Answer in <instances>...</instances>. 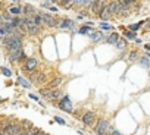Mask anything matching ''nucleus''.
Wrapping results in <instances>:
<instances>
[{"label": "nucleus", "mask_w": 150, "mask_h": 135, "mask_svg": "<svg viewBox=\"0 0 150 135\" xmlns=\"http://www.w3.org/2000/svg\"><path fill=\"white\" fill-rule=\"evenodd\" d=\"M58 26L62 29H74V22L71 19H63L60 24H58Z\"/></svg>", "instance_id": "ddd939ff"}, {"label": "nucleus", "mask_w": 150, "mask_h": 135, "mask_svg": "<svg viewBox=\"0 0 150 135\" xmlns=\"http://www.w3.org/2000/svg\"><path fill=\"white\" fill-rule=\"evenodd\" d=\"M84 5H85V0H74L72 3V6L75 8H84Z\"/></svg>", "instance_id": "4be33fe9"}, {"label": "nucleus", "mask_w": 150, "mask_h": 135, "mask_svg": "<svg viewBox=\"0 0 150 135\" xmlns=\"http://www.w3.org/2000/svg\"><path fill=\"white\" fill-rule=\"evenodd\" d=\"M62 81H63L62 78H56V79H53V81H52V82L49 84V88H52V90H53V88L59 87V85L62 84Z\"/></svg>", "instance_id": "aec40b11"}, {"label": "nucleus", "mask_w": 150, "mask_h": 135, "mask_svg": "<svg viewBox=\"0 0 150 135\" xmlns=\"http://www.w3.org/2000/svg\"><path fill=\"white\" fill-rule=\"evenodd\" d=\"M83 123L84 125H87V126H90L94 123V112H85L83 115Z\"/></svg>", "instance_id": "9d476101"}, {"label": "nucleus", "mask_w": 150, "mask_h": 135, "mask_svg": "<svg viewBox=\"0 0 150 135\" xmlns=\"http://www.w3.org/2000/svg\"><path fill=\"white\" fill-rule=\"evenodd\" d=\"M140 63H141L143 68H149V60H147V59H141V60H140Z\"/></svg>", "instance_id": "2f4dec72"}, {"label": "nucleus", "mask_w": 150, "mask_h": 135, "mask_svg": "<svg viewBox=\"0 0 150 135\" xmlns=\"http://www.w3.org/2000/svg\"><path fill=\"white\" fill-rule=\"evenodd\" d=\"M22 126L19 123H10V129H9V135H18L21 132Z\"/></svg>", "instance_id": "2eb2a0df"}, {"label": "nucleus", "mask_w": 150, "mask_h": 135, "mask_svg": "<svg viewBox=\"0 0 150 135\" xmlns=\"http://www.w3.org/2000/svg\"><path fill=\"white\" fill-rule=\"evenodd\" d=\"M18 135H28V132H27V129H21V132Z\"/></svg>", "instance_id": "e433bc0d"}, {"label": "nucleus", "mask_w": 150, "mask_h": 135, "mask_svg": "<svg viewBox=\"0 0 150 135\" xmlns=\"http://www.w3.org/2000/svg\"><path fill=\"white\" fill-rule=\"evenodd\" d=\"M46 79H47V76H46V74H43V72H38V74L31 75V81H33V82H37V84L46 82Z\"/></svg>", "instance_id": "9b49d317"}, {"label": "nucleus", "mask_w": 150, "mask_h": 135, "mask_svg": "<svg viewBox=\"0 0 150 135\" xmlns=\"http://www.w3.org/2000/svg\"><path fill=\"white\" fill-rule=\"evenodd\" d=\"M116 2L121 5V8H122L121 13H127V10L131 9L134 6V3H135V0H116Z\"/></svg>", "instance_id": "1a4fd4ad"}, {"label": "nucleus", "mask_w": 150, "mask_h": 135, "mask_svg": "<svg viewBox=\"0 0 150 135\" xmlns=\"http://www.w3.org/2000/svg\"><path fill=\"white\" fill-rule=\"evenodd\" d=\"M109 129V122L108 120H99L97 125L94 126V131L97 134H106V131Z\"/></svg>", "instance_id": "423d86ee"}, {"label": "nucleus", "mask_w": 150, "mask_h": 135, "mask_svg": "<svg viewBox=\"0 0 150 135\" xmlns=\"http://www.w3.org/2000/svg\"><path fill=\"white\" fill-rule=\"evenodd\" d=\"M0 101H2V98H0Z\"/></svg>", "instance_id": "37998d69"}, {"label": "nucleus", "mask_w": 150, "mask_h": 135, "mask_svg": "<svg viewBox=\"0 0 150 135\" xmlns=\"http://www.w3.org/2000/svg\"><path fill=\"white\" fill-rule=\"evenodd\" d=\"M37 66H38V60L35 59V57H28V59L25 60L22 69H24L25 72H33V71L37 69Z\"/></svg>", "instance_id": "7ed1b4c3"}, {"label": "nucleus", "mask_w": 150, "mask_h": 135, "mask_svg": "<svg viewBox=\"0 0 150 135\" xmlns=\"http://www.w3.org/2000/svg\"><path fill=\"white\" fill-rule=\"evenodd\" d=\"M141 25H143L141 22H138V24H134V25H130V29L135 32V31H138V28H141Z\"/></svg>", "instance_id": "cd10ccee"}, {"label": "nucleus", "mask_w": 150, "mask_h": 135, "mask_svg": "<svg viewBox=\"0 0 150 135\" xmlns=\"http://www.w3.org/2000/svg\"><path fill=\"white\" fill-rule=\"evenodd\" d=\"M90 37H91L93 41H103V34L99 32V31H94V32H88Z\"/></svg>", "instance_id": "f3484780"}, {"label": "nucleus", "mask_w": 150, "mask_h": 135, "mask_svg": "<svg viewBox=\"0 0 150 135\" xmlns=\"http://www.w3.org/2000/svg\"><path fill=\"white\" fill-rule=\"evenodd\" d=\"M0 131H3V122L0 120Z\"/></svg>", "instance_id": "ea45409f"}, {"label": "nucleus", "mask_w": 150, "mask_h": 135, "mask_svg": "<svg viewBox=\"0 0 150 135\" xmlns=\"http://www.w3.org/2000/svg\"><path fill=\"white\" fill-rule=\"evenodd\" d=\"M106 8H108V10L110 12V15H119V13H121V10H122L121 5H119L118 2H112V3H109Z\"/></svg>", "instance_id": "0eeeda50"}, {"label": "nucleus", "mask_w": 150, "mask_h": 135, "mask_svg": "<svg viewBox=\"0 0 150 135\" xmlns=\"http://www.w3.org/2000/svg\"><path fill=\"white\" fill-rule=\"evenodd\" d=\"M30 98H33V100L38 101V97H37V95H35V94H30Z\"/></svg>", "instance_id": "c9c22d12"}, {"label": "nucleus", "mask_w": 150, "mask_h": 135, "mask_svg": "<svg viewBox=\"0 0 150 135\" xmlns=\"http://www.w3.org/2000/svg\"><path fill=\"white\" fill-rule=\"evenodd\" d=\"M78 32L80 34H88L90 32V26L87 25V26H81L80 29H78Z\"/></svg>", "instance_id": "bb28decb"}, {"label": "nucleus", "mask_w": 150, "mask_h": 135, "mask_svg": "<svg viewBox=\"0 0 150 135\" xmlns=\"http://www.w3.org/2000/svg\"><path fill=\"white\" fill-rule=\"evenodd\" d=\"M110 135H121V132H118V131H113Z\"/></svg>", "instance_id": "58836bf2"}, {"label": "nucleus", "mask_w": 150, "mask_h": 135, "mask_svg": "<svg viewBox=\"0 0 150 135\" xmlns=\"http://www.w3.org/2000/svg\"><path fill=\"white\" fill-rule=\"evenodd\" d=\"M30 19H31L33 22H35L37 25H40V26H41V25H43V22H44V21H43L41 13H38V12H37V13H34L33 16H30Z\"/></svg>", "instance_id": "dca6fc26"}, {"label": "nucleus", "mask_w": 150, "mask_h": 135, "mask_svg": "<svg viewBox=\"0 0 150 135\" xmlns=\"http://www.w3.org/2000/svg\"><path fill=\"white\" fill-rule=\"evenodd\" d=\"M25 26H27V32L31 34V35H37V34L41 32V26L33 22L30 18H25Z\"/></svg>", "instance_id": "f03ea898"}, {"label": "nucleus", "mask_w": 150, "mask_h": 135, "mask_svg": "<svg viewBox=\"0 0 150 135\" xmlns=\"http://www.w3.org/2000/svg\"><path fill=\"white\" fill-rule=\"evenodd\" d=\"M135 59H137V51H131V54H130V60L134 62Z\"/></svg>", "instance_id": "473e14b6"}, {"label": "nucleus", "mask_w": 150, "mask_h": 135, "mask_svg": "<svg viewBox=\"0 0 150 135\" xmlns=\"http://www.w3.org/2000/svg\"><path fill=\"white\" fill-rule=\"evenodd\" d=\"M100 18H102L103 21H108L109 18H110V12L108 10V8H106V6L103 8V10H102V12H100Z\"/></svg>", "instance_id": "6ab92c4d"}, {"label": "nucleus", "mask_w": 150, "mask_h": 135, "mask_svg": "<svg viewBox=\"0 0 150 135\" xmlns=\"http://www.w3.org/2000/svg\"><path fill=\"white\" fill-rule=\"evenodd\" d=\"M100 28H102L103 31H110V29H113V26H112V25L105 24V22H102V24H100Z\"/></svg>", "instance_id": "b1692460"}, {"label": "nucleus", "mask_w": 150, "mask_h": 135, "mask_svg": "<svg viewBox=\"0 0 150 135\" xmlns=\"http://www.w3.org/2000/svg\"><path fill=\"white\" fill-rule=\"evenodd\" d=\"M118 40H119V35H118L116 32H112L108 38H106V43H109V44H116Z\"/></svg>", "instance_id": "a211bd4d"}, {"label": "nucleus", "mask_w": 150, "mask_h": 135, "mask_svg": "<svg viewBox=\"0 0 150 135\" xmlns=\"http://www.w3.org/2000/svg\"><path fill=\"white\" fill-rule=\"evenodd\" d=\"M22 40H24V37L9 34L6 38H3V44L9 51H12V50H16V49H22Z\"/></svg>", "instance_id": "f257e3e1"}, {"label": "nucleus", "mask_w": 150, "mask_h": 135, "mask_svg": "<svg viewBox=\"0 0 150 135\" xmlns=\"http://www.w3.org/2000/svg\"><path fill=\"white\" fill-rule=\"evenodd\" d=\"M55 120L58 122L59 125H65V120H63L62 118H59V116H56V118H55Z\"/></svg>", "instance_id": "72a5a7b5"}, {"label": "nucleus", "mask_w": 150, "mask_h": 135, "mask_svg": "<svg viewBox=\"0 0 150 135\" xmlns=\"http://www.w3.org/2000/svg\"><path fill=\"white\" fill-rule=\"evenodd\" d=\"M135 2H137V0H135Z\"/></svg>", "instance_id": "c03bdc74"}, {"label": "nucleus", "mask_w": 150, "mask_h": 135, "mask_svg": "<svg viewBox=\"0 0 150 135\" xmlns=\"http://www.w3.org/2000/svg\"><path fill=\"white\" fill-rule=\"evenodd\" d=\"M134 37H135L134 31H127V32H125V38H128V40H133Z\"/></svg>", "instance_id": "c756f323"}, {"label": "nucleus", "mask_w": 150, "mask_h": 135, "mask_svg": "<svg viewBox=\"0 0 150 135\" xmlns=\"http://www.w3.org/2000/svg\"><path fill=\"white\" fill-rule=\"evenodd\" d=\"M22 128H24V129H31V128H33V123H31L30 120H24V122H22Z\"/></svg>", "instance_id": "c85d7f7f"}, {"label": "nucleus", "mask_w": 150, "mask_h": 135, "mask_svg": "<svg viewBox=\"0 0 150 135\" xmlns=\"http://www.w3.org/2000/svg\"><path fill=\"white\" fill-rule=\"evenodd\" d=\"M0 71L3 72V75H5V76H10V75H12V71H9L8 68H2Z\"/></svg>", "instance_id": "7c9ffc66"}, {"label": "nucleus", "mask_w": 150, "mask_h": 135, "mask_svg": "<svg viewBox=\"0 0 150 135\" xmlns=\"http://www.w3.org/2000/svg\"><path fill=\"white\" fill-rule=\"evenodd\" d=\"M22 59H25V54H24V50H22V49L12 50L10 54H9V60H12V62H18V60H22Z\"/></svg>", "instance_id": "20e7f679"}, {"label": "nucleus", "mask_w": 150, "mask_h": 135, "mask_svg": "<svg viewBox=\"0 0 150 135\" xmlns=\"http://www.w3.org/2000/svg\"><path fill=\"white\" fill-rule=\"evenodd\" d=\"M59 107L62 110H65L66 113H71L72 112V103H71V100H69V97H63L62 100L59 101Z\"/></svg>", "instance_id": "39448f33"}, {"label": "nucleus", "mask_w": 150, "mask_h": 135, "mask_svg": "<svg viewBox=\"0 0 150 135\" xmlns=\"http://www.w3.org/2000/svg\"><path fill=\"white\" fill-rule=\"evenodd\" d=\"M50 10H52V12H58V8H56V6H50Z\"/></svg>", "instance_id": "4c0bfd02"}, {"label": "nucleus", "mask_w": 150, "mask_h": 135, "mask_svg": "<svg viewBox=\"0 0 150 135\" xmlns=\"http://www.w3.org/2000/svg\"><path fill=\"white\" fill-rule=\"evenodd\" d=\"M18 82L22 85V87H25V88H30V82H28V81H25L24 78H18Z\"/></svg>", "instance_id": "393cba45"}, {"label": "nucleus", "mask_w": 150, "mask_h": 135, "mask_svg": "<svg viewBox=\"0 0 150 135\" xmlns=\"http://www.w3.org/2000/svg\"><path fill=\"white\" fill-rule=\"evenodd\" d=\"M41 16H43V21H44V22H46V24L50 26V28H53V26H58L59 22H58V21H56L53 16H52L50 13H44V12H43Z\"/></svg>", "instance_id": "6e6552de"}, {"label": "nucleus", "mask_w": 150, "mask_h": 135, "mask_svg": "<svg viewBox=\"0 0 150 135\" xmlns=\"http://www.w3.org/2000/svg\"><path fill=\"white\" fill-rule=\"evenodd\" d=\"M9 12H10L12 15H18V13H22V8H21V6H10Z\"/></svg>", "instance_id": "412c9836"}, {"label": "nucleus", "mask_w": 150, "mask_h": 135, "mask_svg": "<svg viewBox=\"0 0 150 135\" xmlns=\"http://www.w3.org/2000/svg\"><path fill=\"white\" fill-rule=\"evenodd\" d=\"M22 13H24L25 18H30V16H33L34 13H37V10H35V8L30 6V5H25L22 8Z\"/></svg>", "instance_id": "f8f14e48"}, {"label": "nucleus", "mask_w": 150, "mask_h": 135, "mask_svg": "<svg viewBox=\"0 0 150 135\" xmlns=\"http://www.w3.org/2000/svg\"><path fill=\"white\" fill-rule=\"evenodd\" d=\"M27 132H28V135H40L43 132V131H40V129H34V128H31V129H27Z\"/></svg>", "instance_id": "5701e85b"}, {"label": "nucleus", "mask_w": 150, "mask_h": 135, "mask_svg": "<svg viewBox=\"0 0 150 135\" xmlns=\"http://www.w3.org/2000/svg\"><path fill=\"white\" fill-rule=\"evenodd\" d=\"M40 94H41L44 98H47V100H53V90L52 88H41L40 90Z\"/></svg>", "instance_id": "4468645a"}, {"label": "nucleus", "mask_w": 150, "mask_h": 135, "mask_svg": "<svg viewBox=\"0 0 150 135\" xmlns=\"http://www.w3.org/2000/svg\"><path fill=\"white\" fill-rule=\"evenodd\" d=\"M41 6H43V8H47V9H50V6H52V5H50L49 2H44V3H41Z\"/></svg>", "instance_id": "f704fd0d"}, {"label": "nucleus", "mask_w": 150, "mask_h": 135, "mask_svg": "<svg viewBox=\"0 0 150 135\" xmlns=\"http://www.w3.org/2000/svg\"><path fill=\"white\" fill-rule=\"evenodd\" d=\"M149 28H150V22H149Z\"/></svg>", "instance_id": "79ce46f5"}, {"label": "nucleus", "mask_w": 150, "mask_h": 135, "mask_svg": "<svg viewBox=\"0 0 150 135\" xmlns=\"http://www.w3.org/2000/svg\"><path fill=\"white\" fill-rule=\"evenodd\" d=\"M40 135H44V132H41V134H40Z\"/></svg>", "instance_id": "a19ab883"}, {"label": "nucleus", "mask_w": 150, "mask_h": 135, "mask_svg": "<svg viewBox=\"0 0 150 135\" xmlns=\"http://www.w3.org/2000/svg\"><path fill=\"white\" fill-rule=\"evenodd\" d=\"M115 46H116L118 49H124L125 46H127V41H125V40H118Z\"/></svg>", "instance_id": "a878e982"}]
</instances>
